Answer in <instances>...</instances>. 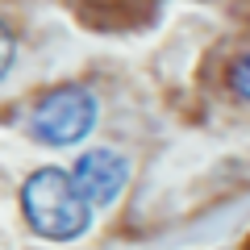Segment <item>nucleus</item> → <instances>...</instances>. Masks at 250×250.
I'll return each instance as SVG.
<instances>
[{
	"label": "nucleus",
	"mask_w": 250,
	"mask_h": 250,
	"mask_svg": "<svg viewBox=\"0 0 250 250\" xmlns=\"http://www.w3.org/2000/svg\"><path fill=\"white\" fill-rule=\"evenodd\" d=\"M21 208H25V221L34 233L50 242H71L88 229L92 208L83 205V196L75 192L71 175L59 167H42L25 179L21 188Z\"/></svg>",
	"instance_id": "f257e3e1"
},
{
	"label": "nucleus",
	"mask_w": 250,
	"mask_h": 250,
	"mask_svg": "<svg viewBox=\"0 0 250 250\" xmlns=\"http://www.w3.org/2000/svg\"><path fill=\"white\" fill-rule=\"evenodd\" d=\"M92 125H96V96L83 83L50 88L34 108V134L50 146L80 142V138H88Z\"/></svg>",
	"instance_id": "f03ea898"
},
{
	"label": "nucleus",
	"mask_w": 250,
	"mask_h": 250,
	"mask_svg": "<svg viewBox=\"0 0 250 250\" xmlns=\"http://www.w3.org/2000/svg\"><path fill=\"white\" fill-rule=\"evenodd\" d=\"M125 179H129V163L117 150H88L71 171V184L83 196V205H113Z\"/></svg>",
	"instance_id": "7ed1b4c3"
},
{
	"label": "nucleus",
	"mask_w": 250,
	"mask_h": 250,
	"mask_svg": "<svg viewBox=\"0 0 250 250\" xmlns=\"http://www.w3.org/2000/svg\"><path fill=\"white\" fill-rule=\"evenodd\" d=\"M233 92L242 100H250V54H242V62L233 67Z\"/></svg>",
	"instance_id": "20e7f679"
},
{
	"label": "nucleus",
	"mask_w": 250,
	"mask_h": 250,
	"mask_svg": "<svg viewBox=\"0 0 250 250\" xmlns=\"http://www.w3.org/2000/svg\"><path fill=\"white\" fill-rule=\"evenodd\" d=\"M13 54H17V46H13V34H9V25L0 21V75L13 67Z\"/></svg>",
	"instance_id": "39448f33"
}]
</instances>
